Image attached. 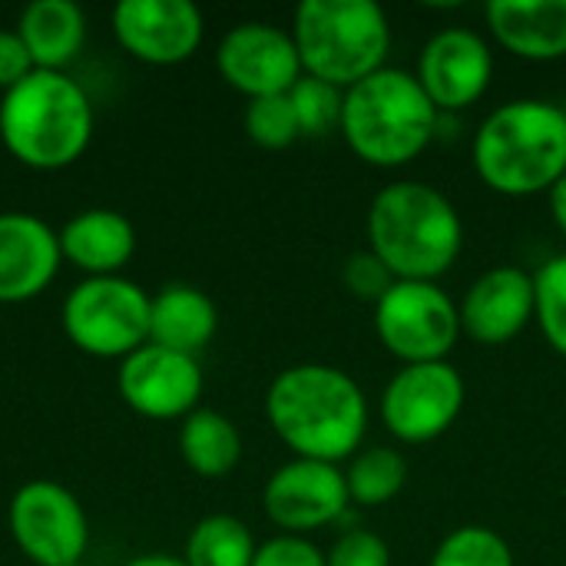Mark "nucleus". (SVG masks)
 Wrapping results in <instances>:
<instances>
[{"label":"nucleus","mask_w":566,"mask_h":566,"mask_svg":"<svg viewBox=\"0 0 566 566\" xmlns=\"http://www.w3.org/2000/svg\"><path fill=\"white\" fill-rule=\"evenodd\" d=\"M265 418L295 458L338 464L355 458L368 431L361 385L335 365H292L265 391Z\"/></svg>","instance_id":"1"},{"label":"nucleus","mask_w":566,"mask_h":566,"mask_svg":"<svg viewBox=\"0 0 566 566\" xmlns=\"http://www.w3.org/2000/svg\"><path fill=\"white\" fill-rule=\"evenodd\" d=\"M368 249L405 282H438L461 259L464 222L454 202L418 179H398L368 206Z\"/></svg>","instance_id":"2"},{"label":"nucleus","mask_w":566,"mask_h":566,"mask_svg":"<svg viewBox=\"0 0 566 566\" xmlns=\"http://www.w3.org/2000/svg\"><path fill=\"white\" fill-rule=\"evenodd\" d=\"M478 179L511 199L551 192L566 176V109L551 99H511L484 116L471 143Z\"/></svg>","instance_id":"3"},{"label":"nucleus","mask_w":566,"mask_h":566,"mask_svg":"<svg viewBox=\"0 0 566 566\" xmlns=\"http://www.w3.org/2000/svg\"><path fill=\"white\" fill-rule=\"evenodd\" d=\"M93 136V103L86 90L53 70H33L0 96L3 149L40 172L73 166Z\"/></svg>","instance_id":"4"},{"label":"nucleus","mask_w":566,"mask_h":566,"mask_svg":"<svg viewBox=\"0 0 566 566\" xmlns=\"http://www.w3.org/2000/svg\"><path fill=\"white\" fill-rule=\"evenodd\" d=\"M438 116V106L428 99L415 73L385 66L345 90L338 133L361 163L375 169H398L431 146Z\"/></svg>","instance_id":"5"},{"label":"nucleus","mask_w":566,"mask_h":566,"mask_svg":"<svg viewBox=\"0 0 566 566\" xmlns=\"http://www.w3.org/2000/svg\"><path fill=\"white\" fill-rule=\"evenodd\" d=\"M302 73L352 90L385 70L391 23L375 0H305L292 17Z\"/></svg>","instance_id":"6"},{"label":"nucleus","mask_w":566,"mask_h":566,"mask_svg":"<svg viewBox=\"0 0 566 566\" xmlns=\"http://www.w3.org/2000/svg\"><path fill=\"white\" fill-rule=\"evenodd\" d=\"M149 305L153 295L123 275L83 279L63 298L60 322L70 345L80 352L123 361L149 345Z\"/></svg>","instance_id":"7"},{"label":"nucleus","mask_w":566,"mask_h":566,"mask_svg":"<svg viewBox=\"0 0 566 566\" xmlns=\"http://www.w3.org/2000/svg\"><path fill=\"white\" fill-rule=\"evenodd\" d=\"M375 332L405 365L448 361L461 338V308L438 282L398 279L375 305Z\"/></svg>","instance_id":"8"},{"label":"nucleus","mask_w":566,"mask_h":566,"mask_svg":"<svg viewBox=\"0 0 566 566\" xmlns=\"http://www.w3.org/2000/svg\"><path fill=\"white\" fill-rule=\"evenodd\" d=\"M7 527L20 554L36 566L83 564L90 521L73 491L56 481H27L7 507Z\"/></svg>","instance_id":"9"},{"label":"nucleus","mask_w":566,"mask_h":566,"mask_svg":"<svg viewBox=\"0 0 566 566\" xmlns=\"http://www.w3.org/2000/svg\"><path fill=\"white\" fill-rule=\"evenodd\" d=\"M464 378L451 361L405 365L381 395V421L405 444H428L464 411Z\"/></svg>","instance_id":"10"},{"label":"nucleus","mask_w":566,"mask_h":566,"mask_svg":"<svg viewBox=\"0 0 566 566\" xmlns=\"http://www.w3.org/2000/svg\"><path fill=\"white\" fill-rule=\"evenodd\" d=\"M222 80L249 99L289 93L302 80V60L292 30L265 20L235 23L216 46Z\"/></svg>","instance_id":"11"},{"label":"nucleus","mask_w":566,"mask_h":566,"mask_svg":"<svg viewBox=\"0 0 566 566\" xmlns=\"http://www.w3.org/2000/svg\"><path fill=\"white\" fill-rule=\"evenodd\" d=\"M202 368L196 355L143 345L119 361L116 391L129 411L153 421H176L196 411L202 398Z\"/></svg>","instance_id":"12"},{"label":"nucleus","mask_w":566,"mask_h":566,"mask_svg":"<svg viewBox=\"0 0 566 566\" xmlns=\"http://www.w3.org/2000/svg\"><path fill=\"white\" fill-rule=\"evenodd\" d=\"M348 484L338 464L295 458L282 464L262 488L265 517L285 534H308L335 524L348 511Z\"/></svg>","instance_id":"13"},{"label":"nucleus","mask_w":566,"mask_h":566,"mask_svg":"<svg viewBox=\"0 0 566 566\" xmlns=\"http://www.w3.org/2000/svg\"><path fill=\"white\" fill-rule=\"evenodd\" d=\"M113 33L133 60L176 66L199 50L206 20L192 0H119L113 7Z\"/></svg>","instance_id":"14"},{"label":"nucleus","mask_w":566,"mask_h":566,"mask_svg":"<svg viewBox=\"0 0 566 566\" xmlns=\"http://www.w3.org/2000/svg\"><path fill=\"white\" fill-rule=\"evenodd\" d=\"M421 90L438 106V113H458L474 106L494 76V53L491 43L468 27L438 30L418 56L415 70Z\"/></svg>","instance_id":"15"},{"label":"nucleus","mask_w":566,"mask_h":566,"mask_svg":"<svg viewBox=\"0 0 566 566\" xmlns=\"http://www.w3.org/2000/svg\"><path fill=\"white\" fill-rule=\"evenodd\" d=\"M461 332L478 345H507L514 342L537 315L534 275L517 265L488 269L464 292Z\"/></svg>","instance_id":"16"},{"label":"nucleus","mask_w":566,"mask_h":566,"mask_svg":"<svg viewBox=\"0 0 566 566\" xmlns=\"http://www.w3.org/2000/svg\"><path fill=\"white\" fill-rule=\"evenodd\" d=\"M60 232L33 212H0V302H30L56 279Z\"/></svg>","instance_id":"17"},{"label":"nucleus","mask_w":566,"mask_h":566,"mask_svg":"<svg viewBox=\"0 0 566 566\" xmlns=\"http://www.w3.org/2000/svg\"><path fill=\"white\" fill-rule=\"evenodd\" d=\"M484 17L494 40L521 60L566 56V0H491Z\"/></svg>","instance_id":"18"},{"label":"nucleus","mask_w":566,"mask_h":566,"mask_svg":"<svg viewBox=\"0 0 566 566\" xmlns=\"http://www.w3.org/2000/svg\"><path fill=\"white\" fill-rule=\"evenodd\" d=\"M60 252L86 279L119 275L136 252V229L116 209H83L60 229Z\"/></svg>","instance_id":"19"},{"label":"nucleus","mask_w":566,"mask_h":566,"mask_svg":"<svg viewBox=\"0 0 566 566\" xmlns=\"http://www.w3.org/2000/svg\"><path fill=\"white\" fill-rule=\"evenodd\" d=\"M216 328H219V312H216V302L202 289L172 282L153 295L149 345L196 355L216 338Z\"/></svg>","instance_id":"20"},{"label":"nucleus","mask_w":566,"mask_h":566,"mask_svg":"<svg viewBox=\"0 0 566 566\" xmlns=\"http://www.w3.org/2000/svg\"><path fill=\"white\" fill-rule=\"evenodd\" d=\"M17 33L36 70L66 73L86 43V13L73 0H33L23 7Z\"/></svg>","instance_id":"21"},{"label":"nucleus","mask_w":566,"mask_h":566,"mask_svg":"<svg viewBox=\"0 0 566 566\" xmlns=\"http://www.w3.org/2000/svg\"><path fill=\"white\" fill-rule=\"evenodd\" d=\"M179 454L192 474L219 481L242 461V434L222 411L196 408L179 424Z\"/></svg>","instance_id":"22"},{"label":"nucleus","mask_w":566,"mask_h":566,"mask_svg":"<svg viewBox=\"0 0 566 566\" xmlns=\"http://www.w3.org/2000/svg\"><path fill=\"white\" fill-rule=\"evenodd\" d=\"M345 484H348L352 504H361V507L391 504L408 484V461L401 451L385 448V444L365 448L352 458L345 471Z\"/></svg>","instance_id":"23"},{"label":"nucleus","mask_w":566,"mask_h":566,"mask_svg":"<svg viewBox=\"0 0 566 566\" xmlns=\"http://www.w3.org/2000/svg\"><path fill=\"white\" fill-rule=\"evenodd\" d=\"M186 566H252V531L232 514L202 517L186 541Z\"/></svg>","instance_id":"24"},{"label":"nucleus","mask_w":566,"mask_h":566,"mask_svg":"<svg viewBox=\"0 0 566 566\" xmlns=\"http://www.w3.org/2000/svg\"><path fill=\"white\" fill-rule=\"evenodd\" d=\"M428 566H517L511 544L484 524H464L451 531Z\"/></svg>","instance_id":"25"},{"label":"nucleus","mask_w":566,"mask_h":566,"mask_svg":"<svg viewBox=\"0 0 566 566\" xmlns=\"http://www.w3.org/2000/svg\"><path fill=\"white\" fill-rule=\"evenodd\" d=\"M534 295H537V315L547 345L566 358V252L547 259L534 272Z\"/></svg>","instance_id":"26"},{"label":"nucleus","mask_w":566,"mask_h":566,"mask_svg":"<svg viewBox=\"0 0 566 566\" xmlns=\"http://www.w3.org/2000/svg\"><path fill=\"white\" fill-rule=\"evenodd\" d=\"M289 99H292L302 136H325L332 129H342L345 90L302 73V80L289 90Z\"/></svg>","instance_id":"27"},{"label":"nucleus","mask_w":566,"mask_h":566,"mask_svg":"<svg viewBox=\"0 0 566 566\" xmlns=\"http://www.w3.org/2000/svg\"><path fill=\"white\" fill-rule=\"evenodd\" d=\"M242 123H245L249 139L255 146H262V149H289L295 139H302V129H298L289 93L249 99Z\"/></svg>","instance_id":"28"},{"label":"nucleus","mask_w":566,"mask_h":566,"mask_svg":"<svg viewBox=\"0 0 566 566\" xmlns=\"http://www.w3.org/2000/svg\"><path fill=\"white\" fill-rule=\"evenodd\" d=\"M395 282H398V279L391 275V269H388L371 249L352 252V255L342 262V285H345L355 298H361V302L378 305V302L388 295V289H391Z\"/></svg>","instance_id":"29"},{"label":"nucleus","mask_w":566,"mask_h":566,"mask_svg":"<svg viewBox=\"0 0 566 566\" xmlns=\"http://www.w3.org/2000/svg\"><path fill=\"white\" fill-rule=\"evenodd\" d=\"M328 566H391V551L375 531H345L325 554Z\"/></svg>","instance_id":"30"},{"label":"nucleus","mask_w":566,"mask_h":566,"mask_svg":"<svg viewBox=\"0 0 566 566\" xmlns=\"http://www.w3.org/2000/svg\"><path fill=\"white\" fill-rule=\"evenodd\" d=\"M252 566H328L325 554L298 534H279L272 541H265L262 547H255V560Z\"/></svg>","instance_id":"31"},{"label":"nucleus","mask_w":566,"mask_h":566,"mask_svg":"<svg viewBox=\"0 0 566 566\" xmlns=\"http://www.w3.org/2000/svg\"><path fill=\"white\" fill-rule=\"evenodd\" d=\"M33 56L23 46L17 30H0V90H13L17 83H23L33 73Z\"/></svg>","instance_id":"32"},{"label":"nucleus","mask_w":566,"mask_h":566,"mask_svg":"<svg viewBox=\"0 0 566 566\" xmlns=\"http://www.w3.org/2000/svg\"><path fill=\"white\" fill-rule=\"evenodd\" d=\"M547 202H551V216H554L557 229L566 235V176L547 192Z\"/></svg>","instance_id":"33"},{"label":"nucleus","mask_w":566,"mask_h":566,"mask_svg":"<svg viewBox=\"0 0 566 566\" xmlns=\"http://www.w3.org/2000/svg\"><path fill=\"white\" fill-rule=\"evenodd\" d=\"M123 566H186L182 557H169V554H143V557H133L129 564Z\"/></svg>","instance_id":"34"},{"label":"nucleus","mask_w":566,"mask_h":566,"mask_svg":"<svg viewBox=\"0 0 566 566\" xmlns=\"http://www.w3.org/2000/svg\"><path fill=\"white\" fill-rule=\"evenodd\" d=\"M70 566H86V564H70Z\"/></svg>","instance_id":"35"}]
</instances>
